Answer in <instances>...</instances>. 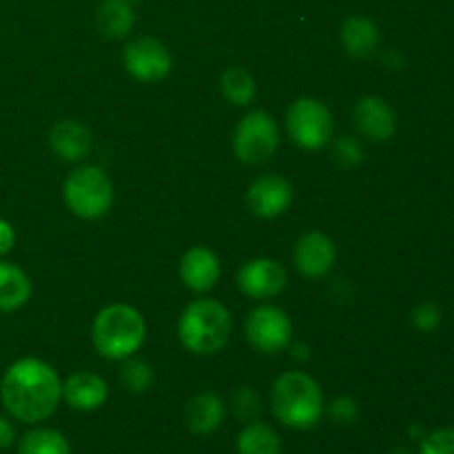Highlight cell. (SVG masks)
I'll return each instance as SVG.
<instances>
[{"label": "cell", "mask_w": 454, "mask_h": 454, "mask_svg": "<svg viewBox=\"0 0 454 454\" xmlns=\"http://www.w3.org/2000/svg\"><path fill=\"white\" fill-rule=\"evenodd\" d=\"M0 399L13 419L22 424H40L56 412L62 399V381L43 359H18L4 372Z\"/></svg>", "instance_id": "6da1fadb"}, {"label": "cell", "mask_w": 454, "mask_h": 454, "mask_svg": "<svg viewBox=\"0 0 454 454\" xmlns=\"http://www.w3.org/2000/svg\"><path fill=\"white\" fill-rule=\"evenodd\" d=\"M270 406L279 424L295 430H309L324 412V397L319 384L301 371L284 372L273 384Z\"/></svg>", "instance_id": "7a4b0ae2"}, {"label": "cell", "mask_w": 454, "mask_h": 454, "mask_svg": "<svg viewBox=\"0 0 454 454\" xmlns=\"http://www.w3.org/2000/svg\"><path fill=\"white\" fill-rule=\"evenodd\" d=\"M231 313L224 304L208 297L193 300L180 315L177 335L182 346L195 355L220 353L231 337Z\"/></svg>", "instance_id": "3957f363"}, {"label": "cell", "mask_w": 454, "mask_h": 454, "mask_svg": "<svg viewBox=\"0 0 454 454\" xmlns=\"http://www.w3.org/2000/svg\"><path fill=\"white\" fill-rule=\"evenodd\" d=\"M146 324L129 304H111L93 319L91 337L98 353L106 359H127L142 346Z\"/></svg>", "instance_id": "277c9868"}, {"label": "cell", "mask_w": 454, "mask_h": 454, "mask_svg": "<svg viewBox=\"0 0 454 454\" xmlns=\"http://www.w3.org/2000/svg\"><path fill=\"white\" fill-rule=\"evenodd\" d=\"M67 208L82 220H98L114 204V184L98 167H80L62 186Z\"/></svg>", "instance_id": "5b68a950"}, {"label": "cell", "mask_w": 454, "mask_h": 454, "mask_svg": "<svg viewBox=\"0 0 454 454\" xmlns=\"http://www.w3.org/2000/svg\"><path fill=\"white\" fill-rule=\"evenodd\" d=\"M288 136L301 149H322L333 140V114L324 102L315 98H300L291 105L286 114Z\"/></svg>", "instance_id": "8992f818"}, {"label": "cell", "mask_w": 454, "mask_h": 454, "mask_svg": "<svg viewBox=\"0 0 454 454\" xmlns=\"http://www.w3.org/2000/svg\"><path fill=\"white\" fill-rule=\"evenodd\" d=\"M279 146V129L266 111H251L239 120L233 136V149L242 162L262 164L275 155Z\"/></svg>", "instance_id": "52a82bcc"}, {"label": "cell", "mask_w": 454, "mask_h": 454, "mask_svg": "<svg viewBox=\"0 0 454 454\" xmlns=\"http://www.w3.org/2000/svg\"><path fill=\"white\" fill-rule=\"evenodd\" d=\"M247 340L255 350L275 355L286 348L293 340V324L278 306H257L247 319Z\"/></svg>", "instance_id": "ba28073f"}, {"label": "cell", "mask_w": 454, "mask_h": 454, "mask_svg": "<svg viewBox=\"0 0 454 454\" xmlns=\"http://www.w3.org/2000/svg\"><path fill=\"white\" fill-rule=\"evenodd\" d=\"M122 60L129 74L140 82H158V80L167 78L173 69L171 51L151 35L131 40L124 47Z\"/></svg>", "instance_id": "9c48e42d"}, {"label": "cell", "mask_w": 454, "mask_h": 454, "mask_svg": "<svg viewBox=\"0 0 454 454\" xmlns=\"http://www.w3.org/2000/svg\"><path fill=\"white\" fill-rule=\"evenodd\" d=\"M238 286L251 300H270L286 286V270L270 257H255L239 269Z\"/></svg>", "instance_id": "30bf717a"}, {"label": "cell", "mask_w": 454, "mask_h": 454, "mask_svg": "<svg viewBox=\"0 0 454 454\" xmlns=\"http://www.w3.org/2000/svg\"><path fill=\"white\" fill-rule=\"evenodd\" d=\"M293 184L282 176H262L251 184L247 193V204L253 215L262 220H273L288 211L293 204Z\"/></svg>", "instance_id": "8fae6325"}, {"label": "cell", "mask_w": 454, "mask_h": 454, "mask_svg": "<svg viewBox=\"0 0 454 454\" xmlns=\"http://www.w3.org/2000/svg\"><path fill=\"white\" fill-rule=\"evenodd\" d=\"M355 127L372 142H386L397 131V115L393 106L380 96H366L355 105Z\"/></svg>", "instance_id": "7c38bea8"}, {"label": "cell", "mask_w": 454, "mask_h": 454, "mask_svg": "<svg viewBox=\"0 0 454 454\" xmlns=\"http://www.w3.org/2000/svg\"><path fill=\"white\" fill-rule=\"evenodd\" d=\"M337 260V248L328 235L306 233L295 247V266L304 278H324Z\"/></svg>", "instance_id": "4fadbf2b"}, {"label": "cell", "mask_w": 454, "mask_h": 454, "mask_svg": "<svg viewBox=\"0 0 454 454\" xmlns=\"http://www.w3.org/2000/svg\"><path fill=\"white\" fill-rule=\"evenodd\" d=\"M222 275V264L215 253L207 247H193L180 262V278L186 288L195 293L211 291Z\"/></svg>", "instance_id": "5bb4252c"}, {"label": "cell", "mask_w": 454, "mask_h": 454, "mask_svg": "<svg viewBox=\"0 0 454 454\" xmlns=\"http://www.w3.org/2000/svg\"><path fill=\"white\" fill-rule=\"evenodd\" d=\"M106 381L89 371H78L62 384V399L74 411L91 412L106 402Z\"/></svg>", "instance_id": "9a60e30c"}, {"label": "cell", "mask_w": 454, "mask_h": 454, "mask_svg": "<svg viewBox=\"0 0 454 454\" xmlns=\"http://www.w3.org/2000/svg\"><path fill=\"white\" fill-rule=\"evenodd\" d=\"M49 145L60 160L78 162L91 153L93 137L91 131L78 120H60L58 124H53L51 133H49Z\"/></svg>", "instance_id": "2e32d148"}, {"label": "cell", "mask_w": 454, "mask_h": 454, "mask_svg": "<svg viewBox=\"0 0 454 454\" xmlns=\"http://www.w3.org/2000/svg\"><path fill=\"white\" fill-rule=\"evenodd\" d=\"M186 428L195 434H211L224 421V402L215 393H200L186 403Z\"/></svg>", "instance_id": "e0dca14e"}, {"label": "cell", "mask_w": 454, "mask_h": 454, "mask_svg": "<svg viewBox=\"0 0 454 454\" xmlns=\"http://www.w3.org/2000/svg\"><path fill=\"white\" fill-rule=\"evenodd\" d=\"M381 34L368 16H350L341 25V44L353 58H368L377 51Z\"/></svg>", "instance_id": "ac0fdd59"}, {"label": "cell", "mask_w": 454, "mask_h": 454, "mask_svg": "<svg viewBox=\"0 0 454 454\" xmlns=\"http://www.w3.org/2000/svg\"><path fill=\"white\" fill-rule=\"evenodd\" d=\"M31 279L20 266L0 260V313H12L29 301Z\"/></svg>", "instance_id": "d6986e66"}, {"label": "cell", "mask_w": 454, "mask_h": 454, "mask_svg": "<svg viewBox=\"0 0 454 454\" xmlns=\"http://www.w3.org/2000/svg\"><path fill=\"white\" fill-rule=\"evenodd\" d=\"M96 25L106 38H124L136 25V12L129 0H102L96 12Z\"/></svg>", "instance_id": "ffe728a7"}, {"label": "cell", "mask_w": 454, "mask_h": 454, "mask_svg": "<svg viewBox=\"0 0 454 454\" xmlns=\"http://www.w3.org/2000/svg\"><path fill=\"white\" fill-rule=\"evenodd\" d=\"M282 442L270 426L251 421L238 437V454H279Z\"/></svg>", "instance_id": "44dd1931"}, {"label": "cell", "mask_w": 454, "mask_h": 454, "mask_svg": "<svg viewBox=\"0 0 454 454\" xmlns=\"http://www.w3.org/2000/svg\"><path fill=\"white\" fill-rule=\"evenodd\" d=\"M18 454H71V446L58 430L34 428L18 442Z\"/></svg>", "instance_id": "7402d4cb"}, {"label": "cell", "mask_w": 454, "mask_h": 454, "mask_svg": "<svg viewBox=\"0 0 454 454\" xmlns=\"http://www.w3.org/2000/svg\"><path fill=\"white\" fill-rule=\"evenodd\" d=\"M220 89L222 96L238 106L251 105L257 93L255 80L242 67H231V69H226L220 78Z\"/></svg>", "instance_id": "603a6c76"}, {"label": "cell", "mask_w": 454, "mask_h": 454, "mask_svg": "<svg viewBox=\"0 0 454 454\" xmlns=\"http://www.w3.org/2000/svg\"><path fill=\"white\" fill-rule=\"evenodd\" d=\"M120 380H122L124 388L131 390V393H145L153 384V371L146 362L142 359H129L122 366L120 372Z\"/></svg>", "instance_id": "cb8c5ba5"}, {"label": "cell", "mask_w": 454, "mask_h": 454, "mask_svg": "<svg viewBox=\"0 0 454 454\" xmlns=\"http://www.w3.org/2000/svg\"><path fill=\"white\" fill-rule=\"evenodd\" d=\"M231 406H233V412L239 417V419L255 421V417L260 415L262 402L257 397L255 390H251L248 386H239L238 390L231 397Z\"/></svg>", "instance_id": "d4e9b609"}, {"label": "cell", "mask_w": 454, "mask_h": 454, "mask_svg": "<svg viewBox=\"0 0 454 454\" xmlns=\"http://www.w3.org/2000/svg\"><path fill=\"white\" fill-rule=\"evenodd\" d=\"M419 454H454V428H439L421 439Z\"/></svg>", "instance_id": "484cf974"}, {"label": "cell", "mask_w": 454, "mask_h": 454, "mask_svg": "<svg viewBox=\"0 0 454 454\" xmlns=\"http://www.w3.org/2000/svg\"><path fill=\"white\" fill-rule=\"evenodd\" d=\"M412 324L417 331L433 333L442 324V309L434 301H424L412 310Z\"/></svg>", "instance_id": "4316f807"}, {"label": "cell", "mask_w": 454, "mask_h": 454, "mask_svg": "<svg viewBox=\"0 0 454 454\" xmlns=\"http://www.w3.org/2000/svg\"><path fill=\"white\" fill-rule=\"evenodd\" d=\"M335 158L340 160L344 167H355V164H359L364 160L362 145H359L355 137H340V140L335 142Z\"/></svg>", "instance_id": "83f0119b"}, {"label": "cell", "mask_w": 454, "mask_h": 454, "mask_svg": "<svg viewBox=\"0 0 454 454\" xmlns=\"http://www.w3.org/2000/svg\"><path fill=\"white\" fill-rule=\"evenodd\" d=\"M357 412H359L357 403H355L353 399H348V397L335 399V402H333V406H331V417H333V419L341 421V424H350V421L357 419Z\"/></svg>", "instance_id": "f1b7e54d"}, {"label": "cell", "mask_w": 454, "mask_h": 454, "mask_svg": "<svg viewBox=\"0 0 454 454\" xmlns=\"http://www.w3.org/2000/svg\"><path fill=\"white\" fill-rule=\"evenodd\" d=\"M16 244V231L7 220H0V257L7 255Z\"/></svg>", "instance_id": "f546056e"}, {"label": "cell", "mask_w": 454, "mask_h": 454, "mask_svg": "<svg viewBox=\"0 0 454 454\" xmlns=\"http://www.w3.org/2000/svg\"><path fill=\"white\" fill-rule=\"evenodd\" d=\"M13 439H16L13 424L7 419V417L0 415V450H7V448H12Z\"/></svg>", "instance_id": "4dcf8cb0"}, {"label": "cell", "mask_w": 454, "mask_h": 454, "mask_svg": "<svg viewBox=\"0 0 454 454\" xmlns=\"http://www.w3.org/2000/svg\"><path fill=\"white\" fill-rule=\"evenodd\" d=\"M390 454H412L411 450H403V448H397V450H393Z\"/></svg>", "instance_id": "1f68e13d"}]
</instances>
